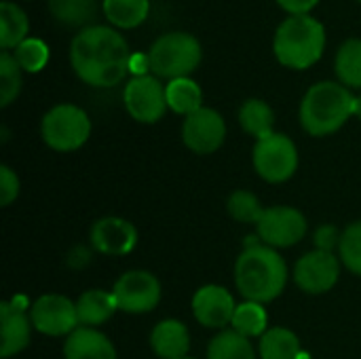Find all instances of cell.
Segmentation results:
<instances>
[{
    "label": "cell",
    "mask_w": 361,
    "mask_h": 359,
    "mask_svg": "<svg viewBox=\"0 0 361 359\" xmlns=\"http://www.w3.org/2000/svg\"><path fill=\"white\" fill-rule=\"evenodd\" d=\"M70 63L85 85L110 89L131 72V51L116 28L89 25L72 38Z\"/></svg>",
    "instance_id": "1"
},
{
    "label": "cell",
    "mask_w": 361,
    "mask_h": 359,
    "mask_svg": "<svg viewBox=\"0 0 361 359\" xmlns=\"http://www.w3.org/2000/svg\"><path fill=\"white\" fill-rule=\"evenodd\" d=\"M235 286L243 300L273 303L288 286V264L277 250L264 243H250L237 256Z\"/></svg>",
    "instance_id": "2"
},
{
    "label": "cell",
    "mask_w": 361,
    "mask_h": 359,
    "mask_svg": "<svg viewBox=\"0 0 361 359\" xmlns=\"http://www.w3.org/2000/svg\"><path fill=\"white\" fill-rule=\"evenodd\" d=\"M355 116V95L338 80H322L309 87L300 102V127L313 138L336 133Z\"/></svg>",
    "instance_id": "3"
},
{
    "label": "cell",
    "mask_w": 361,
    "mask_h": 359,
    "mask_svg": "<svg viewBox=\"0 0 361 359\" xmlns=\"http://www.w3.org/2000/svg\"><path fill=\"white\" fill-rule=\"evenodd\" d=\"M326 51V28L313 15H290L275 30L273 53L290 70L315 66Z\"/></svg>",
    "instance_id": "4"
},
{
    "label": "cell",
    "mask_w": 361,
    "mask_h": 359,
    "mask_svg": "<svg viewBox=\"0 0 361 359\" xmlns=\"http://www.w3.org/2000/svg\"><path fill=\"white\" fill-rule=\"evenodd\" d=\"M148 68L157 78H186L190 76L201 59L203 49L197 36L188 32H167L159 36L148 51Z\"/></svg>",
    "instance_id": "5"
},
{
    "label": "cell",
    "mask_w": 361,
    "mask_h": 359,
    "mask_svg": "<svg viewBox=\"0 0 361 359\" xmlns=\"http://www.w3.org/2000/svg\"><path fill=\"white\" fill-rule=\"evenodd\" d=\"M42 142L55 152H74L91 138V118L76 104H57L40 121Z\"/></svg>",
    "instance_id": "6"
},
{
    "label": "cell",
    "mask_w": 361,
    "mask_h": 359,
    "mask_svg": "<svg viewBox=\"0 0 361 359\" xmlns=\"http://www.w3.org/2000/svg\"><path fill=\"white\" fill-rule=\"evenodd\" d=\"M252 163L256 174L269 184H283L294 178L298 169V148L286 133L273 131L267 138L256 140L252 150Z\"/></svg>",
    "instance_id": "7"
},
{
    "label": "cell",
    "mask_w": 361,
    "mask_h": 359,
    "mask_svg": "<svg viewBox=\"0 0 361 359\" xmlns=\"http://www.w3.org/2000/svg\"><path fill=\"white\" fill-rule=\"evenodd\" d=\"M307 229H309V222H307L305 214L292 205L264 207V212L256 224L260 243H264L273 250L298 245L305 239Z\"/></svg>",
    "instance_id": "8"
},
{
    "label": "cell",
    "mask_w": 361,
    "mask_h": 359,
    "mask_svg": "<svg viewBox=\"0 0 361 359\" xmlns=\"http://www.w3.org/2000/svg\"><path fill=\"white\" fill-rule=\"evenodd\" d=\"M123 104L129 116L142 125L159 123L167 112L165 87L154 74L133 76L123 91Z\"/></svg>",
    "instance_id": "9"
},
{
    "label": "cell",
    "mask_w": 361,
    "mask_h": 359,
    "mask_svg": "<svg viewBox=\"0 0 361 359\" xmlns=\"http://www.w3.org/2000/svg\"><path fill=\"white\" fill-rule=\"evenodd\" d=\"M118 311L129 315H144L161 303V281L150 271H127L112 286Z\"/></svg>",
    "instance_id": "10"
},
{
    "label": "cell",
    "mask_w": 361,
    "mask_h": 359,
    "mask_svg": "<svg viewBox=\"0 0 361 359\" xmlns=\"http://www.w3.org/2000/svg\"><path fill=\"white\" fill-rule=\"evenodd\" d=\"M341 258L334 252L311 250L294 264V284L311 296L328 294L341 279Z\"/></svg>",
    "instance_id": "11"
},
{
    "label": "cell",
    "mask_w": 361,
    "mask_h": 359,
    "mask_svg": "<svg viewBox=\"0 0 361 359\" xmlns=\"http://www.w3.org/2000/svg\"><path fill=\"white\" fill-rule=\"evenodd\" d=\"M27 311L34 330L44 336H70L80 326L76 303L63 294H44L36 298Z\"/></svg>",
    "instance_id": "12"
},
{
    "label": "cell",
    "mask_w": 361,
    "mask_h": 359,
    "mask_svg": "<svg viewBox=\"0 0 361 359\" xmlns=\"http://www.w3.org/2000/svg\"><path fill=\"white\" fill-rule=\"evenodd\" d=\"M226 140V121L224 116L203 106L201 110L192 112L182 123V142L195 154H214L222 148Z\"/></svg>",
    "instance_id": "13"
},
{
    "label": "cell",
    "mask_w": 361,
    "mask_h": 359,
    "mask_svg": "<svg viewBox=\"0 0 361 359\" xmlns=\"http://www.w3.org/2000/svg\"><path fill=\"white\" fill-rule=\"evenodd\" d=\"M190 307H192L195 320L203 328L222 330V328L231 326L237 303H235V296L231 294V290H226L224 286L207 284V286H201L192 294Z\"/></svg>",
    "instance_id": "14"
},
{
    "label": "cell",
    "mask_w": 361,
    "mask_h": 359,
    "mask_svg": "<svg viewBox=\"0 0 361 359\" xmlns=\"http://www.w3.org/2000/svg\"><path fill=\"white\" fill-rule=\"evenodd\" d=\"M89 239L91 248L102 256H125L137 245V229L125 218L106 216L93 222Z\"/></svg>",
    "instance_id": "15"
},
{
    "label": "cell",
    "mask_w": 361,
    "mask_h": 359,
    "mask_svg": "<svg viewBox=\"0 0 361 359\" xmlns=\"http://www.w3.org/2000/svg\"><path fill=\"white\" fill-rule=\"evenodd\" d=\"M0 330H2V341H0V358L8 359L17 353H21L32 339V320L30 311H23V307L17 305L15 300H4L0 305Z\"/></svg>",
    "instance_id": "16"
},
{
    "label": "cell",
    "mask_w": 361,
    "mask_h": 359,
    "mask_svg": "<svg viewBox=\"0 0 361 359\" xmlns=\"http://www.w3.org/2000/svg\"><path fill=\"white\" fill-rule=\"evenodd\" d=\"M63 359H116V349L97 328L78 326L63 341Z\"/></svg>",
    "instance_id": "17"
},
{
    "label": "cell",
    "mask_w": 361,
    "mask_h": 359,
    "mask_svg": "<svg viewBox=\"0 0 361 359\" xmlns=\"http://www.w3.org/2000/svg\"><path fill=\"white\" fill-rule=\"evenodd\" d=\"M150 349L159 359L188 358L190 332L180 320H163L150 332Z\"/></svg>",
    "instance_id": "18"
},
{
    "label": "cell",
    "mask_w": 361,
    "mask_h": 359,
    "mask_svg": "<svg viewBox=\"0 0 361 359\" xmlns=\"http://www.w3.org/2000/svg\"><path fill=\"white\" fill-rule=\"evenodd\" d=\"M116 311H118V305L112 292L93 288V290L82 292L76 300V315L82 328H99L102 324L112 320Z\"/></svg>",
    "instance_id": "19"
},
{
    "label": "cell",
    "mask_w": 361,
    "mask_h": 359,
    "mask_svg": "<svg viewBox=\"0 0 361 359\" xmlns=\"http://www.w3.org/2000/svg\"><path fill=\"white\" fill-rule=\"evenodd\" d=\"M258 358L260 359H300L302 358V347L300 339L283 328V326H273L269 328L260 341H258Z\"/></svg>",
    "instance_id": "20"
},
{
    "label": "cell",
    "mask_w": 361,
    "mask_h": 359,
    "mask_svg": "<svg viewBox=\"0 0 361 359\" xmlns=\"http://www.w3.org/2000/svg\"><path fill=\"white\" fill-rule=\"evenodd\" d=\"M30 21L25 11L11 0L0 2V47L2 51H15L27 36Z\"/></svg>",
    "instance_id": "21"
},
{
    "label": "cell",
    "mask_w": 361,
    "mask_h": 359,
    "mask_svg": "<svg viewBox=\"0 0 361 359\" xmlns=\"http://www.w3.org/2000/svg\"><path fill=\"white\" fill-rule=\"evenodd\" d=\"M165 95H167V108L184 118L203 108V89L190 76L169 80L165 85Z\"/></svg>",
    "instance_id": "22"
},
{
    "label": "cell",
    "mask_w": 361,
    "mask_h": 359,
    "mask_svg": "<svg viewBox=\"0 0 361 359\" xmlns=\"http://www.w3.org/2000/svg\"><path fill=\"white\" fill-rule=\"evenodd\" d=\"M237 118H239L241 129H243L247 135L256 138V140L267 138V135H271V133L275 131V129H273V127H275V112H273L271 104H267V102L260 99V97H250V99H245V102L241 104V108H239Z\"/></svg>",
    "instance_id": "23"
},
{
    "label": "cell",
    "mask_w": 361,
    "mask_h": 359,
    "mask_svg": "<svg viewBox=\"0 0 361 359\" xmlns=\"http://www.w3.org/2000/svg\"><path fill=\"white\" fill-rule=\"evenodd\" d=\"M51 17L66 28H89L97 15V0H47Z\"/></svg>",
    "instance_id": "24"
},
{
    "label": "cell",
    "mask_w": 361,
    "mask_h": 359,
    "mask_svg": "<svg viewBox=\"0 0 361 359\" xmlns=\"http://www.w3.org/2000/svg\"><path fill=\"white\" fill-rule=\"evenodd\" d=\"M102 11L116 30H133L148 19L150 0H104Z\"/></svg>",
    "instance_id": "25"
},
{
    "label": "cell",
    "mask_w": 361,
    "mask_h": 359,
    "mask_svg": "<svg viewBox=\"0 0 361 359\" xmlns=\"http://www.w3.org/2000/svg\"><path fill=\"white\" fill-rule=\"evenodd\" d=\"M334 72L341 85L361 91V38H347L334 57Z\"/></svg>",
    "instance_id": "26"
},
{
    "label": "cell",
    "mask_w": 361,
    "mask_h": 359,
    "mask_svg": "<svg viewBox=\"0 0 361 359\" xmlns=\"http://www.w3.org/2000/svg\"><path fill=\"white\" fill-rule=\"evenodd\" d=\"M207 359H258L254 343L235 330L218 332L207 345Z\"/></svg>",
    "instance_id": "27"
},
{
    "label": "cell",
    "mask_w": 361,
    "mask_h": 359,
    "mask_svg": "<svg viewBox=\"0 0 361 359\" xmlns=\"http://www.w3.org/2000/svg\"><path fill=\"white\" fill-rule=\"evenodd\" d=\"M231 330L239 332L241 336H245L250 341L260 339L269 330V313H267L264 305L252 303V300L239 303L235 309L233 322H231Z\"/></svg>",
    "instance_id": "28"
},
{
    "label": "cell",
    "mask_w": 361,
    "mask_h": 359,
    "mask_svg": "<svg viewBox=\"0 0 361 359\" xmlns=\"http://www.w3.org/2000/svg\"><path fill=\"white\" fill-rule=\"evenodd\" d=\"M21 66L17 63L15 55L11 51H2L0 53V106L6 108L11 106L19 93H21Z\"/></svg>",
    "instance_id": "29"
},
{
    "label": "cell",
    "mask_w": 361,
    "mask_h": 359,
    "mask_svg": "<svg viewBox=\"0 0 361 359\" xmlns=\"http://www.w3.org/2000/svg\"><path fill=\"white\" fill-rule=\"evenodd\" d=\"M226 212L228 216L235 220V222H241V224H258L264 207L260 205V199L252 193V190H235L228 195V201H226Z\"/></svg>",
    "instance_id": "30"
},
{
    "label": "cell",
    "mask_w": 361,
    "mask_h": 359,
    "mask_svg": "<svg viewBox=\"0 0 361 359\" xmlns=\"http://www.w3.org/2000/svg\"><path fill=\"white\" fill-rule=\"evenodd\" d=\"M338 258L343 267L361 277V220L351 222L343 233H341V243H338Z\"/></svg>",
    "instance_id": "31"
},
{
    "label": "cell",
    "mask_w": 361,
    "mask_h": 359,
    "mask_svg": "<svg viewBox=\"0 0 361 359\" xmlns=\"http://www.w3.org/2000/svg\"><path fill=\"white\" fill-rule=\"evenodd\" d=\"M17 63L21 66L23 72H30V74H36L40 72L47 61H49V47L44 40L40 38H25L15 51H13Z\"/></svg>",
    "instance_id": "32"
},
{
    "label": "cell",
    "mask_w": 361,
    "mask_h": 359,
    "mask_svg": "<svg viewBox=\"0 0 361 359\" xmlns=\"http://www.w3.org/2000/svg\"><path fill=\"white\" fill-rule=\"evenodd\" d=\"M21 190V182L19 176L8 167V165H0V205L8 207Z\"/></svg>",
    "instance_id": "33"
},
{
    "label": "cell",
    "mask_w": 361,
    "mask_h": 359,
    "mask_svg": "<svg viewBox=\"0 0 361 359\" xmlns=\"http://www.w3.org/2000/svg\"><path fill=\"white\" fill-rule=\"evenodd\" d=\"M338 243H341V235L332 224H326V226L317 229V233H315V250L334 252V250H338Z\"/></svg>",
    "instance_id": "34"
},
{
    "label": "cell",
    "mask_w": 361,
    "mask_h": 359,
    "mask_svg": "<svg viewBox=\"0 0 361 359\" xmlns=\"http://www.w3.org/2000/svg\"><path fill=\"white\" fill-rule=\"evenodd\" d=\"M277 4L288 15H311V11L319 4V0H277Z\"/></svg>",
    "instance_id": "35"
},
{
    "label": "cell",
    "mask_w": 361,
    "mask_h": 359,
    "mask_svg": "<svg viewBox=\"0 0 361 359\" xmlns=\"http://www.w3.org/2000/svg\"><path fill=\"white\" fill-rule=\"evenodd\" d=\"M355 116L361 121V95L355 97Z\"/></svg>",
    "instance_id": "36"
},
{
    "label": "cell",
    "mask_w": 361,
    "mask_h": 359,
    "mask_svg": "<svg viewBox=\"0 0 361 359\" xmlns=\"http://www.w3.org/2000/svg\"><path fill=\"white\" fill-rule=\"evenodd\" d=\"M182 359H195V358H182Z\"/></svg>",
    "instance_id": "37"
},
{
    "label": "cell",
    "mask_w": 361,
    "mask_h": 359,
    "mask_svg": "<svg viewBox=\"0 0 361 359\" xmlns=\"http://www.w3.org/2000/svg\"><path fill=\"white\" fill-rule=\"evenodd\" d=\"M357 2H361V0H357Z\"/></svg>",
    "instance_id": "38"
}]
</instances>
